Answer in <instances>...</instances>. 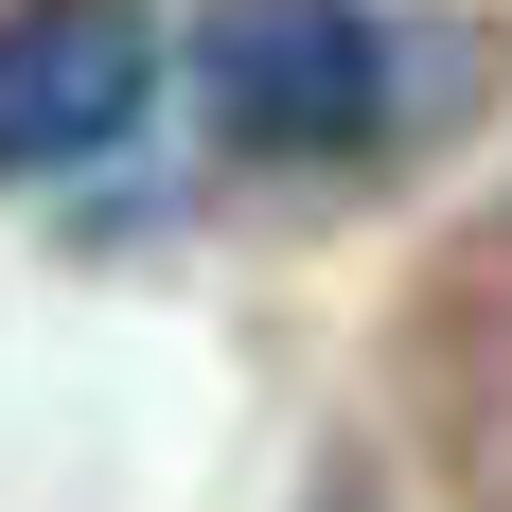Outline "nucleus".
<instances>
[{"mask_svg":"<svg viewBox=\"0 0 512 512\" xmlns=\"http://www.w3.org/2000/svg\"><path fill=\"white\" fill-rule=\"evenodd\" d=\"M159 89V18L142 0H18L0 18V177H71L142 124Z\"/></svg>","mask_w":512,"mask_h":512,"instance_id":"2","label":"nucleus"},{"mask_svg":"<svg viewBox=\"0 0 512 512\" xmlns=\"http://www.w3.org/2000/svg\"><path fill=\"white\" fill-rule=\"evenodd\" d=\"M195 89L248 159H354V142H389V18H354V0H230Z\"/></svg>","mask_w":512,"mask_h":512,"instance_id":"1","label":"nucleus"}]
</instances>
